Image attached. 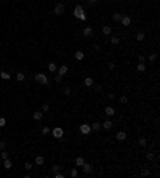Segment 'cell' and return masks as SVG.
<instances>
[{"instance_id": "6da1fadb", "label": "cell", "mask_w": 160, "mask_h": 178, "mask_svg": "<svg viewBox=\"0 0 160 178\" xmlns=\"http://www.w3.org/2000/svg\"><path fill=\"white\" fill-rule=\"evenodd\" d=\"M34 80H35V82H38V83H42V85H48V83H50L48 77L45 76V74H42V72L35 74V76H34Z\"/></svg>"}, {"instance_id": "7a4b0ae2", "label": "cell", "mask_w": 160, "mask_h": 178, "mask_svg": "<svg viewBox=\"0 0 160 178\" xmlns=\"http://www.w3.org/2000/svg\"><path fill=\"white\" fill-rule=\"evenodd\" d=\"M74 15H75L77 18H79V19H82V21H86V15L83 13V8H82L80 5H77V6H75Z\"/></svg>"}, {"instance_id": "3957f363", "label": "cell", "mask_w": 160, "mask_h": 178, "mask_svg": "<svg viewBox=\"0 0 160 178\" xmlns=\"http://www.w3.org/2000/svg\"><path fill=\"white\" fill-rule=\"evenodd\" d=\"M64 10H66L64 3H56V5H54V15H56V16H61L64 13Z\"/></svg>"}, {"instance_id": "277c9868", "label": "cell", "mask_w": 160, "mask_h": 178, "mask_svg": "<svg viewBox=\"0 0 160 178\" xmlns=\"http://www.w3.org/2000/svg\"><path fill=\"white\" fill-rule=\"evenodd\" d=\"M53 136H54V138H58V140H59V138H63V136H64V130L61 128V127L53 128Z\"/></svg>"}, {"instance_id": "5b68a950", "label": "cell", "mask_w": 160, "mask_h": 178, "mask_svg": "<svg viewBox=\"0 0 160 178\" xmlns=\"http://www.w3.org/2000/svg\"><path fill=\"white\" fill-rule=\"evenodd\" d=\"M80 133H83V135H88V133H91V127L88 124H82L80 125Z\"/></svg>"}, {"instance_id": "8992f818", "label": "cell", "mask_w": 160, "mask_h": 178, "mask_svg": "<svg viewBox=\"0 0 160 178\" xmlns=\"http://www.w3.org/2000/svg\"><path fill=\"white\" fill-rule=\"evenodd\" d=\"M82 168H83V173H85V175H88V173L93 172V165H91V164H88V162H83Z\"/></svg>"}, {"instance_id": "52a82bcc", "label": "cell", "mask_w": 160, "mask_h": 178, "mask_svg": "<svg viewBox=\"0 0 160 178\" xmlns=\"http://www.w3.org/2000/svg\"><path fill=\"white\" fill-rule=\"evenodd\" d=\"M83 35H85L86 39H91L93 37V29H91L90 26H86L85 29H83Z\"/></svg>"}, {"instance_id": "ba28073f", "label": "cell", "mask_w": 160, "mask_h": 178, "mask_svg": "<svg viewBox=\"0 0 160 178\" xmlns=\"http://www.w3.org/2000/svg\"><path fill=\"white\" fill-rule=\"evenodd\" d=\"M56 71H58L59 76H66V74H67V66H66V64H61Z\"/></svg>"}, {"instance_id": "9c48e42d", "label": "cell", "mask_w": 160, "mask_h": 178, "mask_svg": "<svg viewBox=\"0 0 160 178\" xmlns=\"http://www.w3.org/2000/svg\"><path fill=\"white\" fill-rule=\"evenodd\" d=\"M115 138H117V141H125L127 140V133H125V132H117V136H115Z\"/></svg>"}, {"instance_id": "30bf717a", "label": "cell", "mask_w": 160, "mask_h": 178, "mask_svg": "<svg viewBox=\"0 0 160 178\" xmlns=\"http://www.w3.org/2000/svg\"><path fill=\"white\" fill-rule=\"evenodd\" d=\"M120 21H122L123 26H130V24H131V18H130V16H122Z\"/></svg>"}, {"instance_id": "8fae6325", "label": "cell", "mask_w": 160, "mask_h": 178, "mask_svg": "<svg viewBox=\"0 0 160 178\" xmlns=\"http://www.w3.org/2000/svg\"><path fill=\"white\" fill-rule=\"evenodd\" d=\"M111 32H112V26H109V24L102 26V34H104V35H109Z\"/></svg>"}, {"instance_id": "7c38bea8", "label": "cell", "mask_w": 160, "mask_h": 178, "mask_svg": "<svg viewBox=\"0 0 160 178\" xmlns=\"http://www.w3.org/2000/svg\"><path fill=\"white\" fill-rule=\"evenodd\" d=\"M83 83H85L86 87H93V85H95V80H93V77H85Z\"/></svg>"}, {"instance_id": "4fadbf2b", "label": "cell", "mask_w": 160, "mask_h": 178, "mask_svg": "<svg viewBox=\"0 0 160 178\" xmlns=\"http://www.w3.org/2000/svg\"><path fill=\"white\" fill-rule=\"evenodd\" d=\"M101 127H102V128H106V130H111L112 127H114V124H112V120H106L104 124H101Z\"/></svg>"}, {"instance_id": "5bb4252c", "label": "cell", "mask_w": 160, "mask_h": 178, "mask_svg": "<svg viewBox=\"0 0 160 178\" xmlns=\"http://www.w3.org/2000/svg\"><path fill=\"white\" fill-rule=\"evenodd\" d=\"M90 127H91V132H99V130L102 128L99 122H95V124H93V125H90Z\"/></svg>"}, {"instance_id": "9a60e30c", "label": "cell", "mask_w": 160, "mask_h": 178, "mask_svg": "<svg viewBox=\"0 0 160 178\" xmlns=\"http://www.w3.org/2000/svg\"><path fill=\"white\" fill-rule=\"evenodd\" d=\"M104 112H106V116H114V114H115V109L112 108V106H107V108L104 109Z\"/></svg>"}, {"instance_id": "2e32d148", "label": "cell", "mask_w": 160, "mask_h": 178, "mask_svg": "<svg viewBox=\"0 0 160 178\" xmlns=\"http://www.w3.org/2000/svg\"><path fill=\"white\" fill-rule=\"evenodd\" d=\"M32 117L35 119V120H40V119H43V112L42 111H35V112L32 114Z\"/></svg>"}, {"instance_id": "e0dca14e", "label": "cell", "mask_w": 160, "mask_h": 178, "mask_svg": "<svg viewBox=\"0 0 160 178\" xmlns=\"http://www.w3.org/2000/svg\"><path fill=\"white\" fill-rule=\"evenodd\" d=\"M3 167H5V168H8V170H10V168L13 167V164H11V161H10V159H3Z\"/></svg>"}, {"instance_id": "ac0fdd59", "label": "cell", "mask_w": 160, "mask_h": 178, "mask_svg": "<svg viewBox=\"0 0 160 178\" xmlns=\"http://www.w3.org/2000/svg\"><path fill=\"white\" fill-rule=\"evenodd\" d=\"M56 69H58L56 63H50V64H48V71H50V72H56Z\"/></svg>"}, {"instance_id": "d6986e66", "label": "cell", "mask_w": 160, "mask_h": 178, "mask_svg": "<svg viewBox=\"0 0 160 178\" xmlns=\"http://www.w3.org/2000/svg\"><path fill=\"white\" fill-rule=\"evenodd\" d=\"M0 77H2L3 80H10V74L5 72V71H2V72H0Z\"/></svg>"}, {"instance_id": "ffe728a7", "label": "cell", "mask_w": 160, "mask_h": 178, "mask_svg": "<svg viewBox=\"0 0 160 178\" xmlns=\"http://www.w3.org/2000/svg\"><path fill=\"white\" fill-rule=\"evenodd\" d=\"M83 157H77V159H75V165H77V167H82V165H83Z\"/></svg>"}, {"instance_id": "44dd1931", "label": "cell", "mask_w": 160, "mask_h": 178, "mask_svg": "<svg viewBox=\"0 0 160 178\" xmlns=\"http://www.w3.org/2000/svg\"><path fill=\"white\" fill-rule=\"evenodd\" d=\"M43 162H45L43 156H37V157H35V164H37V165H42Z\"/></svg>"}, {"instance_id": "7402d4cb", "label": "cell", "mask_w": 160, "mask_h": 178, "mask_svg": "<svg viewBox=\"0 0 160 178\" xmlns=\"http://www.w3.org/2000/svg\"><path fill=\"white\" fill-rule=\"evenodd\" d=\"M112 19L115 22H118L120 19H122V13H114V16H112Z\"/></svg>"}, {"instance_id": "603a6c76", "label": "cell", "mask_w": 160, "mask_h": 178, "mask_svg": "<svg viewBox=\"0 0 160 178\" xmlns=\"http://www.w3.org/2000/svg\"><path fill=\"white\" fill-rule=\"evenodd\" d=\"M24 79H26V76H24L22 72H18V74H16V80H18V82H22Z\"/></svg>"}, {"instance_id": "cb8c5ba5", "label": "cell", "mask_w": 160, "mask_h": 178, "mask_svg": "<svg viewBox=\"0 0 160 178\" xmlns=\"http://www.w3.org/2000/svg\"><path fill=\"white\" fill-rule=\"evenodd\" d=\"M136 39H138V42H143L144 39H146V35H144V32H138L136 34Z\"/></svg>"}, {"instance_id": "d4e9b609", "label": "cell", "mask_w": 160, "mask_h": 178, "mask_svg": "<svg viewBox=\"0 0 160 178\" xmlns=\"http://www.w3.org/2000/svg\"><path fill=\"white\" fill-rule=\"evenodd\" d=\"M83 56H85V55H83V51H75V59H83Z\"/></svg>"}, {"instance_id": "484cf974", "label": "cell", "mask_w": 160, "mask_h": 178, "mask_svg": "<svg viewBox=\"0 0 160 178\" xmlns=\"http://www.w3.org/2000/svg\"><path fill=\"white\" fill-rule=\"evenodd\" d=\"M138 143H139V146H146V145H147V140H146L144 136H141V138L138 140Z\"/></svg>"}, {"instance_id": "4316f807", "label": "cell", "mask_w": 160, "mask_h": 178, "mask_svg": "<svg viewBox=\"0 0 160 178\" xmlns=\"http://www.w3.org/2000/svg\"><path fill=\"white\" fill-rule=\"evenodd\" d=\"M136 67H138L139 72H144V71H146V64H143V63H139V64L136 66Z\"/></svg>"}, {"instance_id": "83f0119b", "label": "cell", "mask_w": 160, "mask_h": 178, "mask_svg": "<svg viewBox=\"0 0 160 178\" xmlns=\"http://www.w3.org/2000/svg\"><path fill=\"white\" fill-rule=\"evenodd\" d=\"M48 109H50V104H48V103H43V104H42V111H43V112H48Z\"/></svg>"}, {"instance_id": "f1b7e54d", "label": "cell", "mask_w": 160, "mask_h": 178, "mask_svg": "<svg viewBox=\"0 0 160 178\" xmlns=\"http://www.w3.org/2000/svg\"><path fill=\"white\" fill-rule=\"evenodd\" d=\"M155 59H157V53H150L149 55V61H150V63H154Z\"/></svg>"}, {"instance_id": "f546056e", "label": "cell", "mask_w": 160, "mask_h": 178, "mask_svg": "<svg viewBox=\"0 0 160 178\" xmlns=\"http://www.w3.org/2000/svg\"><path fill=\"white\" fill-rule=\"evenodd\" d=\"M77 175H79V172H77V168H72V170H70V177H72V178H75Z\"/></svg>"}, {"instance_id": "4dcf8cb0", "label": "cell", "mask_w": 160, "mask_h": 178, "mask_svg": "<svg viewBox=\"0 0 160 178\" xmlns=\"http://www.w3.org/2000/svg\"><path fill=\"white\" fill-rule=\"evenodd\" d=\"M141 175H143V177H147V175H150V172L147 168H143V170H141Z\"/></svg>"}, {"instance_id": "1f68e13d", "label": "cell", "mask_w": 160, "mask_h": 178, "mask_svg": "<svg viewBox=\"0 0 160 178\" xmlns=\"http://www.w3.org/2000/svg\"><path fill=\"white\" fill-rule=\"evenodd\" d=\"M111 42H112V45H117V43L120 42V39H118V37H112V39H111Z\"/></svg>"}, {"instance_id": "d6a6232c", "label": "cell", "mask_w": 160, "mask_h": 178, "mask_svg": "<svg viewBox=\"0 0 160 178\" xmlns=\"http://www.w3.org/2000/svg\"><path fill=\"white\" fill-rule=\"evenodd\" d=\"M40 132H42V135H48V133H50V128H48V127H43Z\"/></svg>"}, {"instance_id": "836d02e7", "label": "cell", "mask_w": 160, "mask_h": 178, "mask_svg": "<svg viewBox=\"0 0 160 178\" xmlns=\"http://www.w3.org/2000/svg\"><path fill=\"white\" fill-rule=\"evenodd\" d=\"M0 157H2V159H8V152L2 151V152H0Z\"/></svg>"}, {"instance_id": "e575fe53", "label": "cell", "mask_w": 160, "mask_h": 178, "mask_svg": "<svg viewBox=\"0 0 160 178\" xmlns=\"http://www.w3.org/2000/svg\"><path fill=\"white\" fill-rule=\"evenodd\" d=\"M61 80H63V76H59V74H58V76H54V82H56V83H59Z\"/></svg>"}, {"instance_id": "d590c367", "label": "cell", "mask_w": 160, "mask_h": 178, "mask_svg": "<svg viewBox=\"0 0 160 178\" xmlns=\"http://www.w3.org/2000/svg\"><path fill=\"white\" fill-rule=\"evenodd\" d=\"M5 124H6V119L5 117H0V127H5Z\"/></svg>"}, {"instance_id": "8d00e7d4", "label": "cell", "mask_w": 160, "mask_h": 178, "mask_svg": "<svg viewBox=\"0 0 160 178\" xmlns=\"http://www.w3.org/2000/svg\"><path fill=\"white\" fill-rule=\"evenodd\" d=\"M54 178H64V175L58 170V172H54Z\"/></svg>"}, {"instance_id": "74e56055", "label": "cell", "mask_w": 160, "mask_h": 178, "mask_svg": "<svg viewBox=\"0 0 160 178\" xmlns=\"http://www.w3.org/2000/svg\"><path fill=\"white\" fill-rule=\"evenodd\" d=\"M154 154H152V152H149V154H147V156H146V159H147V161H154Z\"/></svg>"}, {"instance_id": "f35d334b", "label": "cell", "mask_w": 160, "mask_h": 178, "mask_svg": "<svg viewBox=\"0 0 160 178\" xmlns=\"http://www.w3.org/2000/svg\"><path fill=\"white\" fill-rule=\"evenodd\" d=\"M24 168H26V170H32V164H31V162H26Z\"/></svg>"}, {"instance_id": "ab89813d", "label": "cell", "mask_w": 160, "mask_h": 178, "mask_svg": "<svg viewBox=\"0 0 160 178\" xmlns=\"http://www.w3.org/2000/svg\"><path fill=\"white\" fill-rule=\"evenodd\" d=\"M120 103H122V104L128 103V98H127V96H120Z\"/></svg>"}, {"instance_id": "60d3db41", "label": "cell", "mask_w": 160, "mask_h": 178, "mask_svg": "<svg viewBox=\"0 0 160 178\" xmlns=\"http://www.w3.org/2000/svg\"><path fill=\"white\" fill-rule=\"evenodd\" d=\"M107 67H109V69H115V64H114V63H107Z\"/></svg>"}, {"instance_id": "b9f144b4", "label": "cell", "mask_w": 160, "mask_h": 178, "mask_svg": "<svg viewBox=\"0 0 160 178\" xmlns=\"http://www.w3.org/2000/svg\"><path fill=\"white\" fill-rule=\"evenodd\" d=\"M64 95H70V88H69V87L64 88Z\"/></svg>"}, {"instance_id": "7bdbcfd3", "label": "cell", "mask_w": 160, "mask_h": 178, "mask_svg": "<svg viewBox=\"0 0 160 178\" xmlns=\"http://www.w3.org/2000/svg\"><path fill=\"white\" fill-rule=\"evenodd\" d=\"M144 59H146V58H144L143 55H139V56H138V61H139V63H144Z\"/></svg>"}, {"instance_id": "ee69618b", "label": "cell", "mask_w": 160, "mask_h": 178, "mask_svg": "<svg viewBox=\"0 0 160 178\" xmlns=\"http://www.w3.org/2000/svg\"><path fill=\"white\" fill-rule=\"evenodd\" d=\"M59 168H61V167H59V165H53V167H51V170H53V172H58Z\"/></svg>"}, {"instance_id": "f6af8a7d", "label": "cell", "mask_w": 160, "mask_h": 178, "mask_svg": "<svg viewBox=\"0 0 160 178\" xmlns=\"http://www.w3.org/2000/svg\"><path fill=\"white\" fill-rule=\"evenodd\" d=\"M5 141H0V149H5Z\"/></svg>"}, {"instance_id": "bcb514c9", "label": "cell", "mask_w": 160, "mask_h": 178, "mask_svg": "<svg viewBox=\"0 0 160 178\" xmlns=\"http://www.w3.org/2000/svg\"><path fill=\"white\" fill-rule=\"evenodd\" d=\"M95 90H96V92H101L102 88H101V85H95Z\"/></svg>"}, {"instance_id": "7dc6e473", "label": "cell", "mask_w": 160, "mask_h": 178, "mask_svg": "<svg viewBox=\"0 0 160 178\" xmlns=\"http://www.w3.org/2000/svg\"><path fill=\"white\" fill-rule=\"evenodd\" d=\"M107 98H109V100H114V98H115V95H114V93H109V95H107Z\"/></svg>"}, {"instance_id": "c3c4849f", "label": "cell", "mask_w": 160, "mask_h": 178, "mask_svg": "<svg viewBox=\"0 0 160 178\" xmlns=\"http://www.w3.org/2000/svg\"><path fill=\"white\" fill-rule=\"evenodd\" d=\"M88 2H90V3H95V2H98V0H88Z\"/></svg>"}, {"instance_id": "681fc988", "label": "cell", "mask_w": 160, "mask_h": 178, "mask_svg": "<svg viewBox=\"0 0 160 178\" xmlns=\"http://www.w3.org/2000/svg\"><path fill=\"white\" fill-rule=\"evenodd\" d=\"M127 2H131V0H127Z\"/></svg>"}, {"instance_id": "f907efd6", "label": "cell", "mask_w": 160, "mask_h": 178, "mask_svg": "<svg viewBox=\"0 0 160 178\" xmlns=\"http://www.w3.org/2000/svg\"><path fill=\"white\" fill-rule=\"evenodd\" d=\"M0 59H2V55H0Z\"/></svg>"}, {"instance_id": "816d5d0a", "label": "cell", "mask_w": 160, "mask_h": 178, "mask_svg": "<svg viewBox=\"0 0 160 178\" xmlns=\"http://www.w3.org/2000/svg\"><path fill=\"white\" fill-rule=\"evenodd\" d=\"M111 2H114V0H111Z\"/></svg>"}]
</instances>
